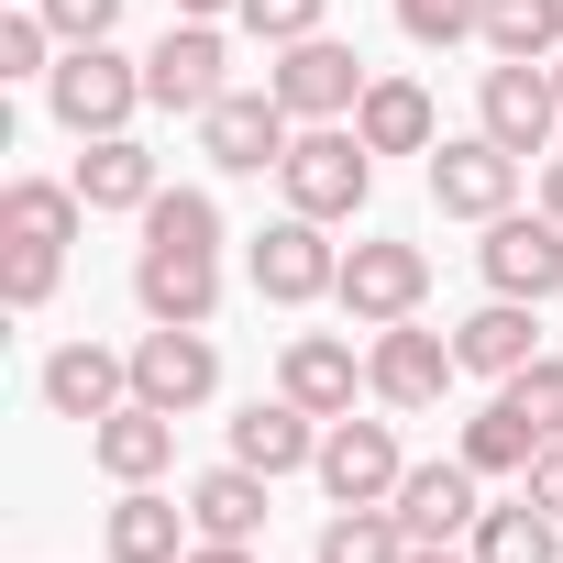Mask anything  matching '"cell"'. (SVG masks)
<instances>
[{
	"label": "cell",
	"instance_id": "cell-1",
	"mask_svg": "<svg viewBox=\"0 0 563 563\" xmlns=\"http://www.w3.org/2000/svg\"><path fill=\"white\" fill-rule=\"evenodd\" d=\"M288 210H310V221H354L365 199H376V144L354 133V122H299V144H288Z\"/></svg>",
	"mask_w": 563,
	"mask_h": 563
},
{
	"label": "cell",
	"instance_id": "cell-2",
	"mask_svg": "<svg viewBox=\"0 0 563 563\" xmlns=\"http://www.w3.org/2000/svg\"><path fill=\"white\" fill-rule=\"evenodd\" d=\"M45 111H56L78 144H100V133H122V122L144 111V67H133L122 45H67L56 78H45Z\"/></svg>",
	"mask_w": 563,
	"mask_h": 563
},
{
	"label": "cell",
	"instance_id": "cell-3",
	"mask_svg": "<svg viewBox=\"0 0 563 563\" xmlns=\"http://www.w3.org/2000/svg\"><path fill=\"white\" fill-rule=\"evenodd\" d=\"M243 265H254V299H276V310H310V299H332V288H343V254H332V221H310V210L265 221Z\"/></svg>",
	"mask_w": 563,
	"mask_h": 563
},
{
	"label": "cell",
	"instance_id": "cell-4",
	"mask_svg": "<svg viewBox=\"0 0 563 563\" xmlns=\"http://www.w3.org/2000/svg\"><path fill=\"white\" fill-rule=\"evenodd\" d=\"M288 144H299V111L276 100V89H221V100L199 111V155H210L221 177H265V166H288Z\"/></svg>",
	"mask_w": 563,
	"mask_h": 563
},
{
	"label": "cell",
	"instance_id": "cell-5",
	"mask_svg": "<svg viewBox=\"0 0 563 563\" xmlns=\"http://www.w3.org/2000/svg\"><path fill=\"white\" fill-rule=\"evenodd\" d=\"M265 89L288 100L299 122H354V100H365V56H354L343 34H299V45H276Z\"/></svg>",
	"mask_w": 563,
	"mask_h": 563
},
{
	"label": "cell",
	"instance_id": "cell-6",
	"mask_svg": "<svg viewBox=\"0 0 563 563\" xmlns=\"http://www.w3.org/2000/svg\"><path fill=\"white\" fill-rule=\"evenodd\" d=\"M332 299H343L365 332H387V321H420V299H431V254L376 232V243H354V254H343V288H332Z\"/></svg>",
	"mask_w": 563,
	"mask_h": 563
},
{
	"label": "cell",
	"instance_id": "cell-7",
	"mask_svg": "<svg viewBox=\"0 0 563 563\" xmlns=\"http://www.w3.org/2000/svg\"><path fill=\"white\" fill-rule=\"evenodd\" d=\"M519 166H530V155H508L497 133H442V144H431V199H442L453 221H497V210L519 199Z\"/></svg>",
	"mask_w": 563,
	"mask_h": 563
},
{
	"label": "cell",
	"instance_id": "cell-8",
	"mask_svg": "<svg viewBox=\"0 0 563 563\" xmlns=\"http://www.w3.org/2000/svg\"><path fill=\"white\" fill-rule=\"evenodd\" d=\"M552 122H563V89H552V67H519V56H497V67H486V89H475V133H497L508 155H552Z\"/></svg>",
	"mask_w": 563,
	"mask_h": 563
},
{
	"label": "cell",
	"instance_id": "cell-9",
	"mask_svg": "<svg viewBox=\"0 0 563 563\" xmlns=\"http://www.w3.org/2000/svg\"><path fill=\"white\" fill-rule=\"evenodd\" d=\"M464 376V354L442 343V332H420V321H387L376 332V354H365V387H376V409H442V387Z\"/></svg>",
	"mask_w": 563,
	"mask_h": 563
},
{
	"label": "cell",
	"instance_id": "cell-10",
	"mask_svg": "<svg viewBox=\"0 0 563 563\" xmlns=\"http://www.w3.org/2000/svg\"><path fill=\"white\" fill-rule=\"evenodd\" d=\"M310 475H321V497H332V508H387L409 464H398V431H387V420H332Z\"/></svg>",
	"mask_w": 563,
	"mask_h": 563
},
{
	"label": "cell",
	"instance_id": "cell-11",
	"mask_svg": "<svg viewBox=\"0 0 563 563\" xmlns=\"http://www.w3.org/2000/svg\"><path fill=\"white\" fill-rule=\"evenodd\" d=\"M475 254H486V288L497 299H552L563 288V221L552 210H497Z\"/></svg>",
	"mask_w": 563,
	"mask_h": 563
},
{
	"label": "cell",
	"instance_id": "cell-12",
	"mask_svg": "<svg viewBox=\"0 0 563 563\" xmlns=\"http://www.w3.org/2000/svg\"><path fill=\"white\" fill-rule=\"evenodd\" d=\"M221 67H232V56H221V23H166V34H155V56H144V100L199 122V111L232 89Z\"/></svg>",
	"mask_w": 563,
	"mask_h": 563
},
{
	"label": "cell",
	"instance_id": "cell-13",
	"mask_svg": "<svg viewBox=\"0 0 563 563\" xmlns=\"http://www.w3.org/2000/svg\"><path fill=\"white\" fill-rule=\"evenodd\" d=\"M210 387H221V354H210V332H188V321H155V332L133 343V398H144V409H177V420H188Z\"/></svg>",
	"mask_w": 563,
	"mask_h": 563
},
{
	"label": "cell",
	"instance_id": "cell-14",
	"mask_svg": "<svg viewBox=\"0 0 563 563\" xmlns=\"http://www.w3.org/2000/svg\"><path fill=\"white\" fill-rule=\"evenodd\" d=\"M133 299H144V321H188V332H210V310H221V254L144 243V254H133Z\"/></svg>",
	"mask_w": 563,
	"mask_h": 563
},
{
	"label": "cell",
	"instance_id": "cell-15",
	"mask_svg": "<svg viewBox=\"0 0 563 563\" xmlns=\"http://www.w3.org/2000/svg\"><path fill=\"white\" fill-rule=\"evenodd\" d=\"M387 508H398V530H409V541H464V530L486 519V497H475V464H464V453H453V464H409Z\"/></svg>",
	"mask_w": 563,
	"mask_h": 563
},
{
	"label": "cell",
	"instance_id": "cell-16",
	"mask_svg": "<svg viewBox=\"0 0 563 563\" xmlns=\"http://www.w3.org/2000/svg\"><path fill=\"white\" fill-rule=\"evenodd\" d=\"M133 398V354H111V343H56L45 354V409L56 420H111Z\"/></svg>",
	"mask_w": 563,
	"mask_h": 563
},
{
	"label": "cell",
	"instance_id": "cell-17",
	"mask_svg": "<svg viewBox=\"0 0 563 563\" xmlns=\"http://www.w3.org/2000/svg\"><path fill=\"white\" fill-rule=\"evenodd\" d=\"M166 453H177V409L122 398L111 420H89V464H100L111 486H155V475H166Z\"/></svg>",
	"mask_w": 563,
	"mask_h": 563
},
{
	"label": "cell",
	"instance_id": "cell-18",
	"mask_svg": "<svg viewBox=\"0 0 563 563\" xmlns=\"http://www.w3.org/2000/svg\"><path fill=\"white\" fill-rule=\"evenodd\" d=\"M321 431H332V420H310L288 387H276V398H254V409L232 420V464H254V475H299V464H321Z\"/></svg>",
	"mask_w": 563,
	"mask_h": 563
},
{
	"label": "cell",
	"instance_id": "cell-19",
	"mask_svg": "<svg viewBox=\"0 0 563 563\" xmlns=\"http://www.w3.org/2000/svg\"><path fill=\"white\" fill-rule=\"evenodd\" d=\"M276 387H288L310 420H354V398H376L365 365H354V343H332V332H299L288 365H276Z\"/></svg>",
	"mask_w": 563,
	"mask_h": 563
},
{
	"label": "cell",
	"instance_id": "cell-20",
	"mask_svg": "<svg viewBox=\"0 0 563 563\" xmlns=\"http://www.w3.org/2000/svg\"><path fill=\"white\" fill-rule=\"evenodd\" d=\"M453 354H464V376H519L530 354H541V299H486V310H464L453 321Z\"/></svg>",
	"mask_w": 563,
	"mask_h": 563
},
{
	"label": "cell",
	"instance_id": "cell-21",
	"mask_svg": "<svg viewBox=\"0 0 563 563\" xmlns=\"http://www.w3.org/2000/svg\"><path fill=\"white\" fill-rule=\"evenodd\" d=\"M188 530H199V519H188L177 497L122 486V497H111V519H100V552H111V563H177V552H188Z\"/></svg>",
	"mask_w": 563,
	"mask_h": 563
},
{
	"label": "cell",
	"instance_id": "cell-22",
	"mask_svg": "<svg viewBox=\"0 0 563 563\" xmlns=\"http://www.w3.org/2000/svg\"><path fill=\"white\" fill-rule=\"evenodd\" d=\"M354 133H365L376 155H431V144H442V122H431V89H420V78H365Z\"/></svg>",
	"mask_w": 563,
	"mask_h": 563
},
{
	"label": "cell",
	"instance_id": "cell-23",
	"mask_svg": "<svg viewBox=\"0 0 563 563\" xmlns=\"http://www.w3.org/2000/svg\"><path fill=\"white\" fill-rule=\"evenodd\" d=\"M265 486L276 475H254V464H210L199 486H188V519H199V541H254L276 508H265Z\"/></svg>",
	"mask_w": 563,
	"mask_h": 563
},
{
	"label": "cell",
	"instance_id": "cell-24",
	"mask_svg": "<svg viewBox=\"0 0 563 563\" xmlns=\"http://www.w3.org/2000/svg\"><path fill=\"white\" fill-rule=\"evenodd\" d=\"M155 188H166V177H155V155H144L133 133H100V144L78 155V199H89V210H155Z\"/></svg>",
	"mask_w": 563,
	"mask_h": 563
},
{
	"label": "cell",
	"instance_id": "cell-25",
	"mask_svg": "<svg viewBox=\"0 0 563 563\" xmlns=\"http://www.w3.org/2000/svg\"><path fill=\"white\" fill-rule=\"evenodd\" d=\"M464 552H475V563H563V519L530 508V486H519L508 508H486V519L464 530Z\"/></svg>",
	"mask_w": 563,
	"mask_h": 563
},
{
	"label": "cell",
	"instance_id": "cell-26",
	"mask_svg": "<svg viewBox=\"0 0 563 563\" xmlns=\"http://www.w3.org/2000/svg\"><path fill=\"white\" fill-rule=\"evenodd\" d=\"M78 177H12V188H0V232H12V243H78Z\"/></svg>",
	"mask_w": 563,
	"mask_h": 563
},
{
	"label": "cell",
	"instance_id": "cell-27",
	"mask_svg": "<svg viewBox=\"0 0 563 563\" xmlns=\"http://www.w3.org/2000/svg\"><path fill=\"white\" fill-rule=\"evenodd\" d=\"M486 56L552 67L563 56V0H486Z\"/></svg>",
	"mask_w": 563,
	"mask_h": 563
},
{
	"label": "cell",
	"instance_id": "cell-28",
	"mask_svg": "<svg viewBox=\"0 0 563 563\" xmlns=\"http://www.w3.org/2000/svg\"><path fill=\"white\" fill-rule=\"evenodd\" d=\"M310 563H409V530H398V508H332Z\"/></svg>",
	"mask_w": 563,
	"mask_h": 563
},
{
	"label": "cell",
	"instance_id": "cell-29",
	"mask_svg": "<svg viewBox=\"0 0 563 563\" xmlns=\"http://www.w3.org/2000/svg\"><path fill=\"white\" fill-rule=\"evenodd\" d=\"M530 453H541V431H530L508 398H486V409L464 420V464H475V475H530Z\"/></svg>",
	"mask_w": 563,
	"mask_h": 563
},
{
	"label": "cell",
	"instance_id": "cell-30",
	"mask_svg": "<svg viewBox=\"0 0 563 563\" xmlns=\"http://www.w3.org/2000/svg\"><path fill=\"white\" fill-rule=\"evenodd\" d=\"M144 243L221 254V199H210V188H155V210H144Z\"/></svg>",
	"mask_w": 563,
	"mask_h": 563
},
{
	"label": "cell",
	"instance_id": "cell-31",
	"mask_svg": "<svg viewBox=\"0 0 563 563\" xmlns=\"http://www.w3.org/2000/svg\"><path fill=\"white\" fill-rule=\"evenodd\" d=\"M497 398H508V409H519L541 442H563V354H530V365H519Z\"/></svg>",
	"mask_w": 563,
	"mask_h": 563
},
{
	"label": "cell",
	"instance_id": "cell-32",
	"mask_svg": "<svg viewBox=\"0 0 563 563\" xmlns=\"http://www.w3.org/2000/svg\"><path fill=\"white\" fill-rule=\"evenodd\" d=\"M56 23L34 12V0H23V12H0V78H56Z\"/></svg>",
	"mask_w": 563,
	"mask_h": 563
},
{
	"label": "cell",
	"instance_id": "cell-33",
	"mask_svg": "<svg viewBox=\"0 0 563 563\" xmlns=\"http://www.w3.org/2000/svg\"><path fill=\"white\" fill-rule=\"evenodd\" d=\"M232 23H243V34L276 56V45H299V34H332V0H243Z\"/></svg>",
	"mask_w": 563,
	"mask_h": 563
},
{
	"label": "cell",
	"instance_id": "cell-34",
	"mask_svg": "<svg viewBox=\"0 0 563 563\" xmlns=\"http://www.w3.org/2000/svg\"><path fill=\"white\" fill-rule=\"evenodd\" d=\"M56 243H0V299H12V310H45L56 299Z\"/></svg>",
	"mask_w": 563,
	"mask_h": 563
},
{
	"label": "cell",
	"instance_id": "cell-35",
	"mask_svg": "<svg viewBox=\"0 0 563 563\" xmlns=\"http://www.w3.org/2000/svg\"><path fill=\"white\" fill-rule=\"evenodd\" d=\"M398 34L409 45H464V34H486V0H398Z\"/></svg>",
	"mask_w": 563,
	"mask_h": 563
},
{
	"label": "cell",
	"instance_id": "cell-36",
	"mask_svg": "<svg viewBox=\"0 0 563 563\" xmlns=\"http://www.w3.org/2000/svg\"><path fill=\"white\" fill-rule=\"evenodd\" d=\"M34 12L56 23V45H111V23H122V0H34Z\"/></svg>",
	"mask_w": 563,
	"mask_h": 563
},
{
	"label": "cell",
	"instance_id": "cell-37",
	"mask_svg": "<svg viewBox=\"0 0 563 563\" xmlns=\"http://www.w3.org/2000/svg\"><path fill=\"white\" fill-rule=\"evenodd\" d=\"M519 486H530V508H552V519H563V442H541V453H530V475H519Z\"/></svg>",
	"mask_w": 563,
	"mask_h": 563
},
{
	"label": "cell",
	"instance_id": "cell-38",
	"mask_svg": "<svg viewBox=\"0 0 563 563\" xmlns=\"http://www.w3.org/2000/svg\"><path fill=\"white\" fill-rule=\"evenodd\" d=\"M177 563H254V552H243V541H188Z\"/></svg>",
	"mask_w": 563,
	"mask_h": 563
},
{
	"label": "cell",
	"instance_id": "cell-39",
	"mask_svg": "<svg viewBox=\"0 0 563 563\" xmlns=\"http://www.w3.org/2000/svg\"><path fill=\"white\" fill-rule=\"evenodd\" d=\"M221 12H243V0H177V23H221Z\"/></svg>",
	"mask_w": 563,
	"mask_h": 563
},
{
	"label": "cell",
	"instance_id": "cell-40",
	"mask_svg": "<svg viewBox=\"0 0 563 563\" xmlns=\"http://www.w3.org/2000/svg\"><path fill=\"white\" fill-rule=\"evenodd\" d=\"M409 563H475V552H453V541H409Z\"/></svg>",
	"mask_w": 563,
	"mask_h": 563
},
{
	"label": "cell",
	"instance_id": "cell-41",
	"mask_svg": "<svg viewBox=\"0 0 563 563\" xmlns=\"http://www.w3.org/2000/svg\"><path fill=\"white\" fill-rule=\"evenodd\" d=\"M541 210H552V221H563V155H552V166H541Z\"/></svg>",
	"mask_w": 563,
	"mask_h": 563
},
{
	"label": "cell",
	"instance_id": "cell-42",
	"mask_svg": "<svg viewBox=\"0 0 563 563\" xmlns=\"http://www.w3.org/2000/svg\"><path fill=\"white\" fill-rule=\"evenodd\" d=\"M552 89H563V56H552Z\"/></svg>",
	"mask_w": 563,
	"mask_h": 563
}]
</instances>
